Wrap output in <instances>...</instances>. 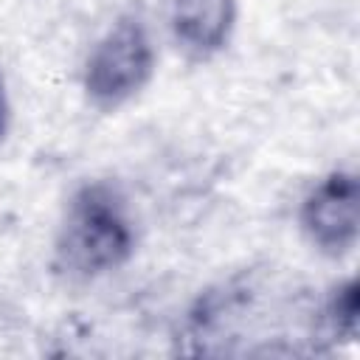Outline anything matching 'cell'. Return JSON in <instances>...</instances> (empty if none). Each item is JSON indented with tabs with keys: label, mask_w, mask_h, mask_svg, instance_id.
Here are the masks:
<instances>
[{
	"label": "cell",
	"mask_w": 360,
	"mask_h": 360,
	"mask_svg": "<svg viewBox=\"0 0 360 360\" xmlns=\"http://www.w3.org/2000/svg\"><path fill=\"white\" fill-rule=\"evenodd\" d=\"M138 250V222L129 197L112 180L79 183L53 231V270L68 281H98L118 273Z\"/></svg>",
	"instance_id": "6da1fadb"
},
{
	"label": "cell",
	"mask_w": 360,
	"mask_h": 360,
	"mask_svg": "<svg viewBox=\"0 0 360 360\" xmlns=\"http://www.w3.org/2000/svg\"><path fill=\"white\" fill-rule=\"evenodd\" d=\"M11 118H14V107H11V96L6 87V76L0 70V143L8 138L11 132Z\"/></svg>",
	"instance_id": "8992f818"
},
{
	"label": "cell",
	"mask_w": 360,
	"mask_h": 360,
	"mask_svg": "<svg viewBox=\"0 0 360 360\" xmlns=\"http://www.w3.org/2000/svg\"><path fill=\"white\" fill-rule=\"evenodd\" d=\"M298 231L326 259H343L360 239V183L352 169H329L298 202Z\"/></svg>",
	"instance_id": "3957f363"
},
{
	"label": "cell",
	"mask_w": 360,
	"mask_h": 360,
	"mask_svg": "<svg viewBox=\"0 0 360 360\" xmlns=\"http://www.w3.org/2000/svg\"><path fill=\"white\" fill-rule=\"evenodd\" d=\"M239 25V0H169L174 45L194 62L219 56Z\"/></svg>",
	"instance_id": "277c9868"
},
{
	"label": "cell",
	"mask_w": 360,
	"mask_h": 360,
	"mask_svg": "<svg viewBox=\"0 0 360 360\" xmlns=\"http://www.w3.org/2000/svg\"><path fill=\"white\" fill-rule=\"evenodd\" d=\"M357 309H360V287L357 278L349 276L343 281H338L323 307H321V326L326 332V338L332 340H354L357 335Z\"/></svg>",
	"instance_id": "5b68a950"
},
{
	"label": "cell",
	"mask_w": 360,
	"mask_h": 360,
	"mask_svg": "<svg viewBox=\"0 0 360 360\" xmlns=\"http://www.w3.org/2000/svg\"><path fill=\"white\" fill-rule=\"evenodd\" d=\"M158 73V48L138 14H121L93 42L82 65V93L90 107L115 112L135 101Z\"/></svg>",
	"instance_id": "7a4b0ae2"
}]
</instances>
